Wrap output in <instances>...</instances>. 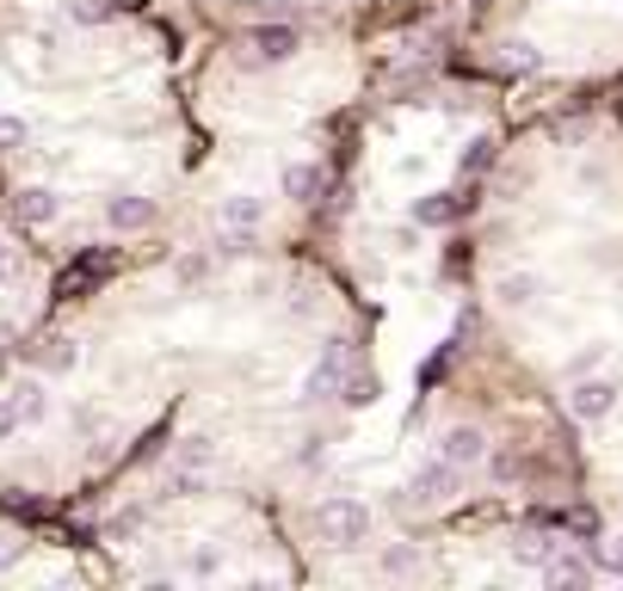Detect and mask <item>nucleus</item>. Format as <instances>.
<instances>
[{"label": "nucleus", "instance_id": "f257e3e1", "mask_svg": "<svg viewBox=\"0 0 623 591\" xmlns=\"http://www.w3.org/2000/svg\"><path fill=\"white\" fill-rule=\"evenodd\" d=\"M315 530H321V542H333V549H359V542L371 536V505H359V500H321L315 505Z\"/></svg>", "mask_w": 623, "mask_h": 591}, {"label": "nucleus", "instance_id": "f03ea898", "mask_svg": "<svg viewBox=\"0 0 623 591\" xmlns=\"http://www.w3.org/2000/svg\"><path fill=\"white\" fill-rule=\"evenodd\" d=\"M457 486H464V469H451L445 456H432V462H420V469L408 474V500L413 505H451Z\"/></svg>", "mask_w": 623, "mask_h": 591}, {"label": "nucleus", "instance_id": "7ed1b4c3", "mask_svg": "<svg viewBox=\"0 0 623 591\" xmlns=\"http://www.w3.org/2000/svg\"><path fill=\"white\" fill-rule=\"evenodd\" d=\"M211 462H216L211 437H186V444L173 450V462H167V486H173V493H198L204 474H211Z\"/></svg>", "mask_w": 623, "mask_h": 591}, {"label": "nucleus", "instance_id": "20e7f679", "mask_svg": "<svg viewBox=\"0 0 623 591\" xmlns=\"http://www.w3.org/2000/svg\"><path fill=\"white\" fill-rule=\"evenodd\" d=\"M611 407H617V382H611V376H574L568 382V413L581 425L611 420Z\"/></svg>", "mask_w": 623, "mask_h": 591}, {"label": "nucleus", "instance_id": "39448f33", "mask_svg": "<svg viewBox=\"0 0 623 591\" xmlns=\"http://www.w3.org/2000/svg\"><path fill=\"white\" fill-rule=\"evenodd\" d=\"M340 382H345V345L328 339V345H321V357H315V370L303 376V401H333Z\"/></svg>", "mask_w": 623, "mask_h": 591}, {"label": "nucleus", "instance_id": "423d86ee", "mask_svg": "<svg viewBox=\"0 0 623 591\" xmlns=\"http://www.w3.org/2000/svg\"><path fill=\"white\" fill-rule=\"evenodd\" d=\"M13 210H19V223H26V228H50L56 216H62V197H56L50 185H19Z\"/></svg>", "mask_w": 623, "mask_h": 591}, {"label": "nucleus", "instance_id": "0eeeda50", "mask_svg": "<svg viewBox=\"0 0 623 591\" xmlns=\"http://www.w3.org/2000/svg\"><path fill=\"white\" fill-rule=\"evenodd\" d=\"M106 223L124 228V235H136V228L155 223V197H143V191H111L106 197Z\"/></svg>", "mask_w": 623, "mask_h": 591}, {"label": "nucleus", "instance_id": "6e6552de", "mask_svg": "<svg viewBox=\"0 0 623 591\" xmlns=\"http://www.w3.org/2000/svg\"><path fill=\"white\" fill-rule=\"evenodd\" d=\"M438 456L451 462V469H476V462L488 456V437H481L476 425H451V432L438 437Z\"/></svg>", "mask_w": 623, "mask_h": 591}, {"label": "nucleus", "instance_id": "1a4fd4ad", "mask_svg": "<svg viewBox=\"0 0 623 591\" xmlns=\"http://www.w3.org/2000/svg\"><path fill=\"white\" fill-rule=\"evenodd\" d=\"M296 26H272V19H260V31H253V62H291L296 56Z\"/></svg>", "mask_w": 623, "mask_h": 591}, {"label": "nucleus", "instance_id": "9d476101", "mask_svg": "<svg viewBox=\"0 0 623 591\" xmlns=\"http://www.w3.org/2000/svg\"><path fill=\"white\" fill-rule=\"evenodd\" d=\"M7 407H13L19 425H38L43 413H50V394H43L38 376H26V382H13V388H7Z\"/></svg>", "mask_w": 623, "mask_h": 591}, {"label": "nucleus", "instance_id": "9b49d317", "mask_svg": "<svg viewBox=\"0 0 623 591\" xmlns=\"http://www.w3.org/2000/svg\"><path fill=\"white\" fill-rule=\"evenodd\" d=\"M260 216H265V204H260L253 191L228 197V204H223V235H241V240H247L253 228H260Z\"/></svg>", "mask_w": 623, "mask_h": 591}, {"label": "nucleus", "instance_id": "f8f14e48", "mask_svg": "<svg viewBox=\"0 0 623 591\" xmlns=\"http://www.w3.org/2000/svg\"><path fill=\"white\" fill-rule=\"evenodd\" d=\"M494 296H500L506 308H530L537 296H544V277H530V272H506L500 284H494Z\"/></svg>", "mask_w": 623, "mask_h": 591}, {"label": "nucleus", "instance_id": "ddd939ff", "mask_svg": "<svg viewBox=\"0 0 623 591\" xmlns=\"http://www.w3.org/2000/svg\"><path fill=\"white\" fill-rule=\"evenodd\" d=\"M544 579H549V585H586V579H593V567H586L574 549H556L544 561Z\"/></svg>", "mask_w": 623, "mask_h": 591}, {"label": "nucleus", "instance_id": "4468645a", "mask_svg": "<svg viewBox=\"0 0 623 591\" xmlns=\"http://www.w3.org/2000/svg\"><path fill=\"white\" fill-rule=\"evenodd\" d=\"M457 210H464V204H457L451 191H432V197H420V204H413V223H426V228H445Z\"/></svg>", "mask_w": 623, "mask_h": 591}, {"label": "nucleus", "instance_id": "2eb2a0df", "mask_svg": "<svg viewBox=\"0 0 623 591\" xmlns=\"http://www.w3.org/2000/svg\"><path fill=\"white\" fill-rule=\"evenodd\" d=\"M321 191V167H309V160H296V167H284V197H296V204H309V197Z\"/></svg>", "mask_w": 623, "mask_h": 591}, {"label": "nucleus", "instance_id": "dca6fc26", "mask_svg": "<svg viewBox=\"0 0 623 591\" xmlns=\"http://www.w3.org/2000/svg\"><path fill=\"white\" fill-rule=\"evenodd\" d=\"M75 364H80V345L75 339H62V333H56V339H43V370H50V376H68Z\"/></svg>", "mask_w": 623, "mask_h": 591}, {"label": "nucleus", "instance_id": "f3484780", "mask_svg": "<svg viewBox=\"0 0 623 591\" xmlns=\"http://www.w3.org/2000/svg\"><path fill=\"white\" fill-rule=\"evenodd\" d=\"M556 549H562L556 536H518V542H513V561H518V567H544Z\"/></svg>", "mask_w": 623, "mask_h": 591}, {"label": "nucleus", "instance_id": "a211bd4d", "mask_svg": "<svg viewBox=\"0 0 623 591\" xmlns=\"http://www.w3.org/2000/svg\"><path fill=\"white\" fill-rule=\"evenodd\" d=\"M377 394H383V382H377V376H345V382H340V401H345L352 413H359V407H371Z\"/></svg>", "mask_w": 623, "mask_h": 591}, {"label": "nucleus", "instance_id": "6ab92c4d", "mask_svg": "<svg viewBox=\"0 0 623 591\" xmlns=\"http://www.w3.org/2000/svg\"><path fill=\"white\" fill-rule=\"evenodd\" d=\"M506 62H513L518 75H530V68H544V56H537V43L518 38V43H506Z\"/></svg>", "mask_w": 623, "mask_h": 591}, {"label": "nucleus", "instance_id": "aec40b11", "mask_svg": "<svg viewBox=\"0 0 623 591\" xmlns=\"http://www.w3.org/2000/svg\"><path fill=\"white\" fill-rule=\"evenodd\" d=\"M488 160H494V142H488V136H476V142L464 148V173H481Z\"/></svg>", "mask_w": 623, "mask_h": 591}, {"label": "nucleus", "instance_id": "412c9836", "mask_svg": "<svg viewBox=\"0 0 623 591\" xmlns=\"http://www.w3.org/2000/svg\"><path fill=\"white\" fill-rule=\"evenodd\" d=\"M19 142H31V124L26 118H0V148H19Z\"/></svg>", "mask_w": 623, "mask_h": 591}, {"label": "nucleus", "instance_id": "4be33fe9", "mask_svg": "<svg viewBox=\"0 0 623 591\" xmlns=\"http://www.w3.org/2000/svg\"><path fill=\"white\" fill-rule=\"evenodd\" d=\"M291 7H303V0H247V13H253V19H284Z\"/></svg>", "mask_w": 623, "mask_h": 591}, {"label": "nucleus", "instance_id": "5701e85b", "mask_svg": "<svg viewBox=\"0 0 623 591\" xmlns=\"http://www.w3.org/2000/svg\"><path fill=\"white\" fill-rule=\"evenodd\" d=\"M68 19H80V26H99V19H106V7H99V0H68Z\"/></svg>", "mask_w": 623, "mask_h": 591}, {"label": "nucleus", "instance_id": "b1692460", "mask_svg": "<svg viewBox=\"0 0 623 591\" xmlns=\"http://www.w3.org/2000/svg\"><path fill=\"white\" fill-rule=\"evenodd\" d=\"M19 561H26V542H19V536H0V573H13Z\"/></svg>", "mask_w": 623, "mask_h": 591}, {"label": "nucleus", "instance_id": "393cba45", "mask_svg": "<svg viewBox=\"0 0 623 591\" xmlns=\"http://www.w3.org/2000/svg\"><path fill=\"white\" fill-rule=\"evenodd\" d=\"M186 567H192L198 579H211V573H216V549H192V561H186Z\"/></svg>", "mask_w": 623, "mask_h": 591}, {"label": "nucleus", "instance_id": "a878e982", "mask_svg": "<svg viewBox=\"0 0 623 591\" xmlns=\"http://www.w3.org/2000/svg\"><path fill=\"white\" fill-rule=\"evenodd\" d=\"M19 277V247H0V289Z\"/></svg>", "mask_w": 623, "mask_h": 591}, {"label": "nucleus", "instance_id": "bb28decb", "mask_svg": "<svg viewBox=\"0 0 623 591\" xmlns=\"http://www.w3.org/2000/svg\"><path fill=\"white\" fill-rule=\"evenodd\" d=\"M605 567L623 579V530H617V536H611V549H605Z\"/></svg>", "mask_w": 623, "mask_h": 591}, {"label": "nucleus", "instance_id": "cd10ccee", "mask_svg": "<svg viewBox=\"0 0 623 591\" xmlns=\"http://www.w3.org/2000/svg\"><path fill=\"white\" fill-rule=\"evenodd\" d=\"M19 432V420H13V407H7V394H0V437H13Z\"/></svg>", "mask_w": 623, "mask_h": 591}]
</instances>
